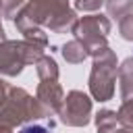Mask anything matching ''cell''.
Here are the masks:
<instances>
[{
    "mask_svg": "<svg viewBox=\"0 0 133 133\" xmlns=\"http://www.w3.org/2000/svg\"><path fill=\"white\" fill-rule=\"evenodd\" d=\"M19 133H52V131L46 129L44 125H27V127H23Z\"/></svg>",
    "mask_w": 133,
    "mask_h": 133,
    "instance_id": "6da1fadb",
    "label": "cell"
}]
</instances>
